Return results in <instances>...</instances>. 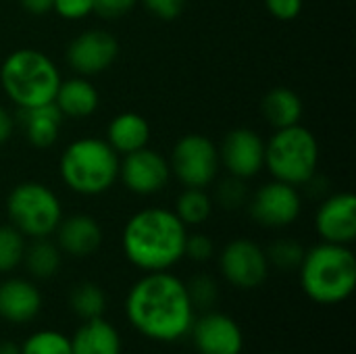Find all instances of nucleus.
<instances>
[{
  "mask_svg": "<svg viewBox=\"0 0 356 354\" xmlns=\"http://www.w3.org/2000/svg\"><path fill=\"white\" fill-rule=\"evenodd\" d=\"M125 313L129 323L154 342L186 338L196 319L186 284L169 271H152L140 277L127 292Z\"/></svg>",
  "mask_w": 356,
  "mask_h": 354,
  "instance_id": "nucleus-1",
  "label": "nucleus"
},
{
  "mask_svg": "<svg viewBox=\"0 0 356 354\" xmlns=\"http://www.w3.org/2000/svg\"><path fill=\"white\" fill-rule=\"evenodd\" d=\"M188 227L179 217L161 207H150L134 213L121 236L127 261L144 273L169 271L184 259Z\"/></svg>",
  "mask_w": 356,
  "mask_h": 354,
  "instance_id": "nucleus-2",
  "label": "nucleus"
},
{
  "mask_svg": "<svg viewBox=\"0 0 356 354\" xmlns=\"http://www.w3.org/2000/svg\"><path fill=\"white\" fill-rule=\"evenodd\" d=\"M302 292L319 305H340L356 288V257L346 244L321 242L305 252L298 267Z\"/></svg>",
  "mask_w": 356,
  "mask_h": 354,
  "instance_id": "nucleus-3",
  "label": "nucleus"
},
{
  "mask_svg": "<svg viewBox=\"0 0 356 354\" xmlns=\"http://www.w3.org/2000/svg\"><path fill=\"white\" fill-rule=\"evenodd\" d=\"M60 81L52 58L35 48H19L0 65L2 92L19 108L52 104Z\"/></svg>",
  "mask_w": 356,
  "mask_h": 354,
  "instance_id": "nucleus-4",
  "label": "nucleus"
},
{
  "mask_svg": "<svg viewBox=\"0 0 356 354\" xmlns=\"http://www.w3.org/2000/svg\"><path fill=\"white\" fill-rule=\"evenodd\" d=\"M121 156L102 138H79L71 142L58 161L63 184L81 196H100L119 179Z\"/></svg>",
  "mask_w": 356,
  "mask_h": 354,
  "instance_id": "nucleus-5",
  "label": "nucleus"
},
{
  "mask_svg": "<svg viewBox=\"0 0 356 354\" xmlns=\"http://www.w3.org/2000/svg\"><path fill=\"white\" fill-rule=\"evenodd\" d=\"M265 167L277 182L307 186L319 167L317 138L300 123L275 129L269 142H265Z\"/></svg>",
  "mask_w": 356,
  "mask_h": 354,
  "instance_id": "nucleus-6",
  "label": "nucleus"
},
{
  "mask_svg": "<svg viewBox=\"0 0 356 354\" xmlns=\"http://www.w3.org/2000/svg\"><path fill=\"white\" fill-rule=\"evenodd\" d=\"M10 225L27 238H48L63 219V207L52 188L42 182H21L6 198Z\"/></svg>",
  "mask_w": 356,
  "mask_h": 354,
  "instance_id": "nucleus-7",
  "label": "nucleus"
},
{
  "mask_svg": "<svg viewBox=\"0 0 356 354\" xmlns=\"http://www.w3.org/2000/svg\"><path fill=\"white\" fill-rule=\"evenodd\" d=\"M169 167L184 188H207L219 173V150L207 136L188 134L175 142Z\"/></svg>",
  "mask_w": 356,
  "mask_h": 354,
  "instance_id": "nucleus-8",
  "label": "nucleus"
},
{
  "mask_svg": "<svg viewBox=\"0 0 356 354\" xmlns=\"http://www.w3.org/2000/svg\"><path fill=\"white\" fill-rule=\"evenodd\" d=\"M248 213L263 227H288L300 217L302 198L296 186L273 179L248 198Z\"/></svg>",
  "mask_w": 356,
  "mask_h": 354,
  "instance_id": "nucleus-9",
  "label": "nucleus"
},
{
  "mask_svg": "<svg viewBox=\"0 0 356 354\" xmlns=\"http://www.w3.org/2000/svg\"><path fill=\"white\" fill-rule=\"evenodd\" d=\"M219 269L232 286L240 290H252L265 284L271 267L265 250L257 242L248 238H236L221 250Z\"/></svg>",
  "mask_w": 356,
  "mask_h": 354,
  "instance_id": "nucleus-10",
  "label": "nucleus"
},
{
  "mask_svg": "<svg viewBox=\"0 0 356 354\" xmlns=\"http://www.w3.org/2000/svg\"><path fill=\"white\" fill-rule=\"evenodd\" d=\"M117 56L119 42L106 29H86L67 46V63L81 77H92L106 71Z\"/></svg>",
  "mask_w": 356,
  "mask_h": 354,
  "instance_id": "nucleus-11",
  "label": "nucleus"
},
{
  "mask_svg": "<svg viewBox=\"0 0 356 354\" xmlns=\"http://www.w3.org/2000/svg\"><path fill=\"white\" fill-rule=\"evenodd\" d=\"M119 179L129 192L138 196H150L167 188L171 179V167L163 154L144 146L136 152L123 154V161L119 163Z\"/></svg>",
  "mask_w": 356,
  "mask_h": 354,
  "instance_id": "nucleus-12",
  "label": "nucleus"
},
{
  "mask_svg": "<svg viewBox=\"0 0 356 354\" xmlns=\"http://www.w3.org/2000/svg\"><path fill=\"white\" fill-rule=\"evenodd\" d=\"M219 150V163L229 175L250 179L265 167V142L250 127H236L225 134Z\"/></svg>",
  "mask_w": 356,
  "mask_h": 354,
  "instance_id": "nucleus-13",
  "label": "nucleus"
},
{
  "mask_svg": "<svg viewBox=\"0 0 356 354\" xmlns=\"http://www.w3.org/2000/svg\"><path fill=\"white\" fill-rule=\"evenodd\" d=\"M192 342L198 354H242V328L223 313H207L192 323Z\"/></svg>",
  "mask_w": 356,
  "mask_h": 354,
  "instance_id": "nucleus-14",
  "label": "nucleus"
},
{
  "mask_svg": "<svg viewBox=\"0 0 356 354\" xmlns=\"http://www.w3.org/2000/svg\"><path fill=\"white\" fill-rule=\"evenodd\" d=\"M315 230L323 242L353 244L356 238V196L340 192L325 198L315 215Z\"/></svg>",
  "mask_w": 356,
  "mask_h": 354,
  "instance_id": "nucleus-15",
  "label": "nucleus"
},
{
  "mask_svg": "<svg viewBox=\"0 0 356 354\" xmlns=\"http://www.w3.org/2000/svg\"><path fill=\"white\" fill-rule=\"evenodd\" d=\"M54 234L60 252H67L75 259L94 255L102 244V230L98 221L83 213L63 217Z\"/></svg>",
  "mask_w": 356,
  "mask_h": 354,
  "instance_id": "nucleus-16",
  "label": "nucleus"
},
{
  "mask_svg": "<svg viewBox=\"0 0 356 354\" xmlns=\"http://www.w3.org/2000/svg\"><path fill=\"white\" fill-rule=\"evenodd\" d=\"M42 311V294L35 284L10 277L0 282V317L10 323H29Z\"/></svg>",
  "mask_w": 356,
  "mask_h": 354,
  "instance_id": "nucleus-17",
  "label": "nucleus"
},
{
  "mask_svg": "<svg viewBox=\"0 0 356 354\" xmlns=\"http://www.w3.org/2000/svg\"><path fill=\"white\" fill-rule=\"evenodd\" d=\"M100 102L98 90L92 86L88 77H71L60 81L56 96H54V106L60 111L63 117L69 119H86L96 113Z\"/></svg>",
  "mask_w": 356,
  "mask_h": 354,
  "instance_id": "nucleus-18",
  "label": "nucleus"
},
{
  "mask_svg": "<svg viewBox=\"0 0 356 354\" xmlns=\"http://www.w3.org/2000/svg\"><path fill=\"white\" fill-rule=\"evenodd\" d=\"M19 123L31 146L50 148L58 140L63 115L54 106V102L33 108H19Z\"/></svg>",
  "mask_w": 356,
  "mask_h": 354,
  "instance_id": "nucleus-19",
  "label": "nucleus"
},
{
  "mask_svg": "<svg viewBox=\"0 0 356 354\" xmlns=\"http://www.w3.org/2000/svg\"><path fill=\"white\" fill-rule=\"evenodd\" d=\"M148 140H150V125L140 113L134 111L115 115L106 127V142L119 156L144 148Z\"/></svg>",
  "mask_w": 356,
  "mask_h": 354,
  "instance_id": "nucleus-20",
  "label": "nucleus"
},
{
  "mask_svg": "<svg viewBox=\"0 0 356 354\" xmlns=\"http://www.w3.org/2000/svg\"><path fill=\"white\" fill-rule=\"evenodd\" d=\"M73 354H121V336L113 323L98 319H88L71 338Z\"/></svg>",
  "mask_w": 356,
  "mask_h": 354,
  "instance_id": "nucleus-21",
  "label": "nucleus"
},
{
  "mask_svg": "<svg viewBox=\"0 0 356 354\" xmlns=\"http://www.w3.org/2000/svg\"><path fill=\"white\" fill-rule=\"evenodd\" d=\"M261 111L265 121L275 127V129H284V127H292L298 125L305 113L302 100L296 92H292L290 88H273L265 94L263 102H261Z\"/></svg>",
  "mask_w": 356,
  "mask_h": 354,
  "instance_id": "nucleus-22",
  "label": "nucleus"
},
{
  "mask_svg": "<svg viewBox=\"0 0 356 354\" xmlns=\"http://www.w3.org/2000/svg\"><path fill=\"white\" fill-rule=\"evenodd\" d=\"M23 263L31 277L50 280L60 269V248L48 238H38L25 248Z\"/></svg>",
  "mask_w": 356,
  "mask_h": 354,
  "instance_id": "nucleus-23",
  "label": "nucleus"
},
{
  "mask_svg": "<svg viewBox=\"0 0 356 354\" xmlns=\"http://www.w3.org/2000/svg\"><path fill=\"white\" fill-rule=\"evenodd\" d=\"M173 213L186 227L202 225L213 213V198L207 194V188H184Z\"/></svg>",
  "mask_w": 356,
  "mask_h": 354,
  "instance_id": "nucleus-24",
  "label": "nucleus"
},
{
  "mask_svg": "<svg viewBox=\"0 0 356 354\" xmlns=\"http://www.w3.org/2000/svg\"><path fill=\"white\" fill-rule=\"evenodd\" d=\"M69 307L83 321L98 319L106 311V294H104V290L100 286H96L92 282H81L71 290Z\"/></svg>",
  "mask_w": 356,
  "mask_h": 354,
  "instance_id": "nucleus-25",
  "label": "nucleus"
},
{
  "mask_svg": "<svg viewBox=\"0 0 356 354\" xmlns=\"http://www.w3.org/2000/svg\"><path fill=\"white\" fill-rule=\"evenodd\" d=\"M25 236L13 225H0V273H10L23 263Z\"/></svg>",
  "mask_w": 356,
  "mask_h": 354,
  "instance_id": "nucleus-26",
  "label": "nucleus"
},
{
  "mask_svg": "<svg viewBox=\"0 0 356 354\" xmlns=\"http://www.w3.org/2000/svg\"><path fill=\"white\" fill-rule=\"evenodd\" d=\"M305 246L296 240L284 238V240H275L267 250V261L269 267H275L280 271H294L300 267L302 259H305Z\"/></svg>",
  "mask_w": 356,
  "mask_h": 354,
  "instance_id": "nucleus-27",
  "label": "nucleus"
},
{
  "mask_svg": "<svg viewBox=\"0 0 356 354\" xmlns=\"http://www.w3.org/2000/svg\"><path fill=\"white\" fill-rule=\"evenodd\" d=\"M21 354H73L71 338L54 330H40L21 344Z\"/></svg>",
  "mask_w": 356,
  "mask_h": 354,
  "instance_id": "nucleus-28",
  "label": "nucleus"
},
{
  "mask_svg": "<svg viewBox=\"0 0 356 354\" xmlns=\"http://www.w3.org/2000/svg\"><path fill=\"white\" fill-rule=\"evenodd\" d=\"M188 294H190V300H192V307L194 309H211L217 298H219V286L217 282L207 275V273H200V275H194L188 284Z\"/></svg>",
  "mask_w": 356,
  "mask_h": 354,
  "instance_id": "nucleus-29",
  "label": "nucleus"
},
{
  "mask_svg": "<svg viewBox=\"0 0 356 354\" xmlns=\"http://www.w3.org/2000/svg\"><path fill=\"white\" fill-rule=\"evenodd\" d=\"M215 200L223 209H229V211L240 209L242 204H246L248 202V188H246L244 179L229 175L227 179L219 182L217 190H215Z\"/></svg>",
  "mask_w": 356,
  "mask_h": 354,
  "instance_id": "nucleus-30",
  "label": "nucleus"
},
{
  "mask_svg": "<svg viewBox=\"0 0 356 354\" xmlns=\"http://www.w3.org/2000/svg\"><path fill=\"white\" fill-rule=\"evenodd\" d=\"M52 10L67 21H79L94 13V0H54Z\"/></svg>",
  "mask_w": 356,
  "mask_h": 354,
  "instance_id": "nucleus-31",
  "label": "nucleus"
},
{
  "mask_svg": "<svg viewBox=\"0 0 356 354\" xmlns=\"http://www.w3.org/2000/svg\"><path fill=\"white\" fill-rule=\"evenodd\" d=\"M215 252V244L209 236L204 234H192L186 238V246H184V257L196 261V263H204L213 257Z\"/></svg>",
  "mask_w": 356,
  "mask_h": 354,
  "instance_id": "nucleus-32",
  "label": "nucleus"
},
{
  "mask_svg": "<svg viewBox=\"0 0 356 354\" xmlns=\"http://www.w3.org/2000/svg\"><path fill=\"white\" fill-rule=\"evenodd\" d=\"M144 4V8L148 13H152L156 19H163V21H173L177 19L184 8H186V2L188 0H140Z\"/></svg>",
  "mask_w": 356,
  "mask_h": 354,
  "instance_id": "nucleus-33",
  "label": "nucleus"
},
{
  "mask_svg": "<svg viewBox=\"0 0 356 354\" xmlns=\"http://www.w3.org/2000/svg\"><path fill=\"white\" fill-rule=\"evenodd\" d=\"M136 4L138 0H94V13L102 19H119Z\"/></svg>",
  "mask_w": 356,
  "mask_h": 354,
  "instance_id": "nucleus-34",
  "label": "nucleus"
},
{
  "mask_svg": "<svg viewBox=\"0 0 356 354\" xmlns=\"http://www.w3.org/2000/svg\"><path fill=\"white\" fill-rule=\"evenodd\" d=\"M302 0H265V8L280 21H292L302 13Z\"/></svg>",
  "mask_w": 356,
  "mask_h": 354,
  "instance_id": "nucleus-35",
  "label": "nucleus"
},
{
  "mask_svg": "<svg viewBox=\"0 0 356 354\" xmlns=\"http://www.w3.org/2000/svg\"><path fill=\"white\" fill-rule=\"evenodd\" d=\"M13 131H15V119H13V115H10L6 108L0 104V146H2L4 142L10 140Z\"/></svg>",
  "mask_w": 356,
  "mask_h": 354,
  "instance_id": "nucleus-36",
  "label": "nucleus"
},
{
  "mask_svg": "<svg viewBox=\"0 0 356 354\" xmlns=\"http://www.w3.org/2000/svg\"><path fill=\"white\" fill-rule=\"evenodd\" d=\"M19 2L31 15H46L48 10H52L54 0H19Z\"/></svg>",
  "mask_w": 356,
  "mask_h": 354,
  "instance_id": "nucleus-37",
  "label": "nucleus"
},
{
  "mask_svg": "<svg viewBox=\"0 0 356 354\" xmlns=\"http://www.w3.org/2000/svg\"><path fill=\"white\" fill-rule=\"evenodd\" d=\"M0 354H21V346L10 342V340H2L0 342Z\"/></svg>",
  "mask_w": 356,
  "mask_h": 354,
  "instance_id": "nucleus-38",
  "label": "nucleus"
},
{
  "mask_svg": "<svg viewBox=\"0 0 356 354\" xmlns=\"http://www.w3.org/2000/svg\"><path fill=\"white\" fill-rule=\"evenodd\" d=\"M271 354H280V353H271Z\"/></svg>",
  "mask_w": 356,
  "mask_h": 354,
  "instance_id": "nucleus-39",
  "label": "nucleus"
}]
</instances>
